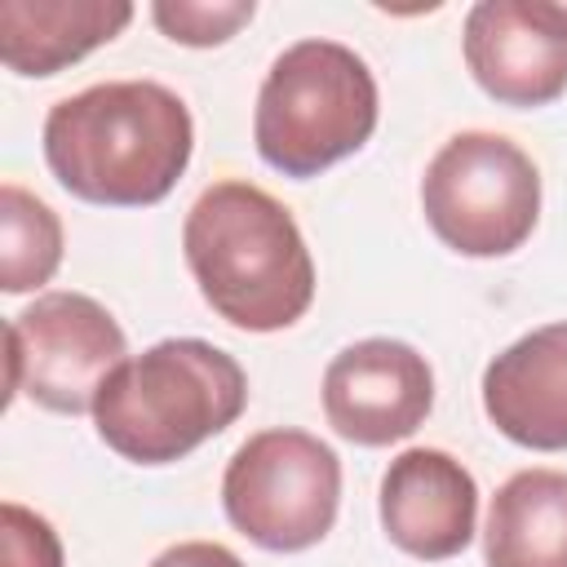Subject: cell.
I'll return each instance as SVG.
<instances>
[{
	"label": "cell",
	"mask_w": 567,
	"mask_h": 567,
	"mask_svg": "<svg viewBox=\"0 0 567 567\" xmlns=\"http://www.w3.org/2000/svg\"><path fill=\"white\" fill-rule=\"evenodd\" d=\"M190 111L155 80H106L44 120L49 173L84 204H159L190 164Z\"/></svg>",
	"instance_id": "6da1fadb"
},
{
	"label": "cell",
	"mask_w": 567,
	"mask_h": 567,
	"mask_svg": "<svg viewBox=\"0 0 567 567\" xmlns=\"http://www.w3.org/2000/svg\"><path fill=\"white\" fill-rule=\"evenodd\" d=\"M186 266L244 332H279L315 301V261L292 213L252 182H213L186 213Z\"/></svg>",
	"instance_id": "7a4b0ae2"
},
{
	"label": "cell",
	"mask_w": 567,
	"mask_h": 567,
	"mask_svg": "<svg viewBox=\"0 0 567 567\" xmlns=\"http://www.w3.org/2000/svg\"><path fill=\"white\" fill-rule=\"evenodd\" d=\"M248 403L244 368L195 337L124 359L93 399L97 439L133 465H168L217 439Z\"/></svg>",
	"instance_id": "3957f363"
},
{
	"label": "cell",
	"mask_w": 567,
	"mask_h": 567,
	"mask_svg": "<svg viewBox=\"0 0 567 567\" xmlns=\"http://www.w3.org/2000/svg\"><path fill=\"white\" fill-rule=\"evenodd\" d=\"M377 128V80L337 40L288 44L257 93V155L284 177H315L354 155Z\"/></svg>",
	"instance_id": "277c9868"
},
{
	"label": "cell",
	"mask_w": 567,
	"mask_h": 567,
	"mask_svg": "<svg viewBox=\"0 0 567 567\" xmlns=\"http://www.w3.org/2000/svg\"><path fill=\"white\" fill-rule=\"evenodd\" d=\"M430 230L461 257H505L540 217V173L501 133H456L421 177Z\"/></svg>",
	"instance_id": "5b68a950"
},
{
	"label": "cell",
	"mask_w": 567,
	"mask_h": 567,
	"mask_svg": "<svg viewBox=\"0 0 567 567\" xmlns=\"http://www.w3.org/2000/svg\"><path fill=\"white\" fill-rule=\"evenodd\" d=\"M341 461L306 430H261L226 465L221 505L239 536L261 549L297 554L337 523Z\"/></svg>",
	"instance_id": "8992f818"
},
{
	"label": "cell",
	"mask_w": 567,
	"mask_h": 567,
	"mask_svg": "<svg viewBox=\"0 0 567 567\" xmlns=\"http://www.w3.org/2000/svg\"><path fill=\"white\" fill-rule=\"evenodd\" d=\"M124 363L120 323L84 292H44L4 328V403H31L80 416Z\"/></svg>",
	"instance_id": "52a82bcc"
},
{
	"label": "cell",
	"mask_w": 567,
	"mask_h": 567,
	"mask_svg": "<svg viewBox=\"0 0 567 567\" xmlns=\"http://www.w3.org/2000/svg\"><path fill=\"white\" fill-rule=\"evenodd\" d=\"M430 408L434 372L408 341H354L323 372V416L341 439L359 447H385L416 434Z\"/></svg>",
	"instance_id": "ba28073f"
},
{
	"label": "cell",
	"mask_w": 567,
	"mask_h": 567,
	"mask_svg": "<svg viewBox=\"0 0 567 567\" xmlns=\"http://www.w3.org/2000/svg\"><path fill=\"white\" fill-rule=\"evenodd\" d=\"M465 66L505 106H545L567 89V4L478 0L465 13Z\"/></svg>",
	"instance_id": "9c48e42d"
},
{
	"label": "cell",
	"mask_w": 567,
	"mask_h": 567,
	"mask_svg": "<svg viewBox=\"0 0 567 567\" xmlns=\"http://www.w3.org/2000/svg\"><path fill=\"white\" fill-rule=\"evenodd\" d=\"M478 487L461 461L439 447H412L390 461L381 478L385 536L425 563L456 558L474 540Z\"/></svg>",
	"instance_id": "30bf717a"
},
{
	"label": "cell",
	"mask_w": 567,
	"mask_h": 567,
	"mask_svg": "<svg viewBox=\"0 0 567 567\" xmlns=\"http://www.w3.org/2000/svg\"><path fill=\"white\" fill-rule=\"evenodd\" d=\"M483 412L518 447H567V323H545L487 363Z\"/></svg>",
	"instance_id": "8fae6325"
},
{
	"label": "cell",
	"mask_w": 567,
	"mask_h": 567,
	"mask_svg": "<svg viewBox=\"0 0 567 567\" xmlns=\"http://www.w3.org/2000/svg\"><path fill=\"white\" fill-rule=\"evenodd\" d=\"M133 18L124 0H0V62L18 75H58Z\"/></svg>",
	"instance_id": "7c38bea8"
},
{
	"label": "cell",
	"mask_w": 567,
	"mask_h": 567,
	"mask_svg": "<svg viewBox=\"0 0 567 567\" xmlns=\"http://www.w3.org/2000/svg\"><path fill=\"white\" fill-rule=\"evenodd\" d=\"M487 567H567V474L523 470L501 483L483 532Z\"/></svg>",
	"instance_id": "4fadbf2b"
},
{
	"label": "cell",
	"mask_w": 567,
	"mask_h": 567,
	"mask_svg": "<svg viewBox=\"0 0 567 567\" xmlns=\"http://www.w3.org/2000/svg\"><path fill=\"white\" fill-rule=\"evenodd\" d=\"M62 261V221L31 190L0 186V288L9 297L31 292L53 279Z\"/></svg>",
	"instance_id": "5bb4252c"
},
{
	"label": "cell",
	"mask_w": 567,
	"mask_h": 567,
	"mask_svg": "<svg viewBox=\"0 0 567 567\" xmlns=\"http://www.w3.org/2000/svg\"><path fill=\"white\" fill-rule=\"evenodd\" d=\"M155 27L177 40V44H190V49H213V44H226L244 22H252V0H213V4H186V0H159L151 9Z\"/></svg>",
	"instance_id": "9a60e30c"
},
{
	"label": "cell",
	"mask_w": 567,
	"mask_h": 567,
	"mask_svg": "<svg viewBox=\"0 0 567 567\" xmlns=\"http://www.w3.org/2000/svg\"><path fill=\"white\" fill-rule=\"evenodd\" d=\"M0 567H62L58 532L18 501L0 505Z\"/></svg>",
	"instance_id": "2e32d148"
},
{
	"label": "cell",
	"mask_w": 567,
	"mask_h": 567,
	"mask_svg": "<svg viewBox=\"0 0 567 567\" xmlns=\"http://www.w3.org/2000/svg\"><path fill=\"white\" fill-rule=\"evenodd\" d=\"M151 567H244L226 545H213V540H182L173 549H164Z\"/></svg>",
	"instance_id": "e0dca14e"
}]
</instances>
